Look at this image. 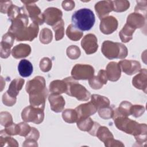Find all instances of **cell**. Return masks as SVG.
Returning a JSON list of instances; mask_svg holds the SVG:
<instances>
[{"label": "cell", "mask_w": 147, "mask_h": 147, "mask_svg": "<svg viewBox=\"0 0 147 147\" xmlns=\"http://www.w3.org/2000/svg\"><path fill=\"white\" fill-rule=\"evenodd\" d=\"M25 90L29 94L30 105L44 110L48 94L44 78L37 76L28 81L26 84Z\"/></svg>", "instance_id": "cell-1"}, {"label": "cell", "mask_w": 147, "mask_h": 147, "mask_svg": "<svg viewBox=\"0 0 147 147\" xmlns=\"http://www.w3.org/2000/svg\"><path fill=\"white\" fill-rule=\"evenodd\" d=\"M117 128L127 134L134 136L136 142L142 144L146 142V125L145 123H138L135 121L131 120L121 115H114L113 118Z\"/></svg>", "instance_id": "cell-2"}, {"label": "cell", "mask_w": 147, "mask_h": 147, "mask_svg": "<svg viewBox=\"0 0 147 147\" xmlns=\"http://www.w3.org/2000/svg\"><path fill=\"white\" fill-rule=\"evenodd\" d=\"M95 21V15L90 9H80L75 11L72 16L73 25L82 31L90 30L94 26Z\"/></svg>", "instance_id": "cell-3"}, {"label": "cell", "mask_w": 147, "mask_h": 147, "mask_svg": "<svg viewBox=\"0 0 147 147\" xmlns=\"http://www.w3.org/2000/svg\"><path fill=\"white\" fill-rule=\"evenodd\" d=\"M101 51L103 55L110 60L123 59L128 54L127 48L125 45L109 40L105 41L102 43Z\"/></svg>", "instance_id": "cell-4"}, {"label": "cell", "mask_w": 147, "mask_h": 147, "mask_svg": "<svg viewBox=\"0 0 147 147\" xmlns=\"http://www.w3.org/2000/svg\"><path fill=\"white\" fill-rule=\"evenodd\" d=\"M63 80L66 83L67 90L66 94L76 98L80 101H87L91 97L90 92L82 84H79L76 80L72 77L64 78Z\"/></svg>", "instance_id": "cell-5"}, {"label": "cell", "mask_w": 147, "mask_h": 147, "mask_svg": "<svg viewBox=\"0 0 147 147\" xmlns=\"http://www.w3.org/2000/svg\"><path fill=\"white\" fill-rule=\"evenodd\" d=\"M21 118L26 122H33L36 124L41 123L44 118V110L32 106L25 107L21 113Z\"/></svg>", "instance_id": "cell-6"}, {"label": "cell", "mask_w": 147, "mask_h": 147, "mask_svg": "<svg viewBox=\"0 0 147 147\" xmlns=\"http://www.w3.org/2000/svg\"><path fill=\"white\" fill-rule=\"evenodd\" d=\"M24 3V7L27 14L33 21V22L41 25L44 21V17L43 13H41L40 8L35 4L36 1H21Z\"/></svg>", "instance_id": "cell-7"}, {"label": "cell", "mask_w": 147, "mask_h": 147, "mask_svg": "<svg viewBox=\"0 0 147 147\" xmlns=\"http://www.w3.org/2000/svg\"><path fill=\"white\" fill-rule=\"evenodd\" d=\"M94 69L88 64H77L71 71V76L75 80H89L94 76Z\"/></svg>", "instance_id": "cell-8"}, {"label": "cell", "mask_w": 147, "mask_h": 147, "mask_svg": "<svg viewBox=\"0 0 147 147\" xmlns=\"http://www.w3.org/2000/svg\"><path fill=\"white\" fill-rule=\"evenodd\" d=\"M76 123L78 127L80 130L87 131L93 136H96L97 130L100 126V125L98 122H94L90 117L79 119Z\"/></svg>", "instance_id": "cell-9"}, {"label": "cell", "mask_w": 147, "mask_h": 147, "mask_svg": "<svg viewBox=\"0 0 147 147\" xmlns=\"http://www.w3.org/2000/svg\"><path fill=\"white\" fill-rule=\"evenodd\" d=\"M81 46L86 54L94 53L98 48V39L94 34H86L81 41Z\"/></svg>", "instance_id": "cell-10"}, {"label": "cell", "mask_w": 147, "mask_h": 147, "mask_svg": "<svg viewBox=\"0 0 147 147\" xmlns=\"http://www.w3.org/2000/svg\"><path fill=\"white\" fill-rule=\"evenodd\" d=\"M118 22L115 17L113 16H106L101 19L99 29L101 32L105 34L113 33L117 29Z\"/></svg>", "instance_id": "cell-11"}, {"label": "cell", "mask_w": 147, "mask_h": 147, "mask_svg": "<svg viewBox=\"0 0 147 147\" xmlns=\"http://www.w3.org/2000/svg\"><path fill=\"white\" fill-rule=\"evenodd\" d=\"M44 21L49 25L53 26L59 21L62 20L63 13L56 7H48L43 13Z\"/></svg>", "instance_id": "cell-12"}, {"label": "cell", "mask_w": 147, "mask_h": 147, "mask_svg": "<svg viewBox=\"0 0 147 147\" xmlns=\"http://www.w3.org/2000/svg\"><path fill=\"white\" fill-rule=\"evenodd\" d=\"M38 30V25L33 22L30 24L29 26H27L26 28H25L23 31L19 34V36L16 38V40L18 41H32L37 36Z\"/></svg>", "instance_id": "cell-13"}, {"label": "cell", "mask_w": 147, "mask_h": 147, "mask_svg": "<svg viewBox=\"0 0 147 147\" xmlns=\"http://www.w3.org/2000/svg\"><path fill=\"white\" fill-rule=\"evenodd\" d=\"M14 39L15 37L9 32L3 36L1 42V57L2 58L6 59L10 56Z\"/></svg>", "instance_id": "cell-14"}, {"label": "cell", "mask_w": 147, "mask_h": 147, "mask_svg": "<svg viewBox=\"0 0 147 147\" xmlns=\"http://www.w3.org/2000/svg\"><path fill=\"white\" fill-rule=\"evenodd\" d=\"M118 65L121 70L129 75L136 74L141 69V64L136 60H122L118 63Z\"/></svg>", "instance_id": "cell-15"}, {"label": "cell", "mask_w": 147, "mask_h": 147, "mask_svg": "<svg viewBox=\"0 0 147 147\" xmlns=\"http://www.w3.org/2000/svg\"><path fill=\"white\" fill-rule=\"evenodd\" d=\"M75 110L77 112L78 119L88 118L94 115L98 110L96 106L91 102L81 104L76 107Z\"/></svg>", "instance_id": "cell-16"}, {"label": "cell", "mask_w": 147, "mask_h": 147, "mask_svg": "<svg viewBox=\"0 0 147 147\" xmlns=\"http://www.w3.org/2000/svg\"><path fill=\"white\" fill-rule=\"evenodd\" d=\"M146 16L134 12L130 13L127 16L126 24L136 29L143 28L146 25Z\"/></svg>", "instance_id": "cell-17"}, {"label": "cell", "mask_w": 147, "mask_h": 147, "mask_svg": "<svg viewBox=\"0 0 147 147\" xmlns=\"http://www.w3.org/2000/svg\"><path fill=\"white\" fill-rule=\"evenodd\" d=\"M132 84L136 88L141 90L146 93L147 71L145 68L141 69L139 71V73L133 78Z\"/></svg>", "instance_id": "cell-18"}, {"label": "cell", "mask_w": 147, "mask_h": 147, "mask_svg": "<svg viewBox=\"0 0 147 147\" xmlns=\"http://www.w3.org/2000/svg\"><path fill=\"white\" fill-rule=\"evenodd\" d=\"M95 10L99 19L106 17L113 10L111 1H102L97 2L95 5Z\"/></svg>", "instance_id": "cell-19"}, {"label": "cell", "mask_w": 147, "mask_h": 147, "mask_svg": "<svg viewBox=\"0 0 147 147\" xmlns=\"http://www.w3.org/2000/svg\"><path fill=\"white\" fill-rule=\"evenodd\" d=\"M51 110L55 113L61 112L65 106V100L60 94L52 93L48 96Z\"/></svg>", "instance_id": "cell-20"}, {"label": "cell", "mask_w": 147, "mask_h": 147, "mask_svg": "<svg viewBox=\"0 0 147 147\" xmlns=\"http://www.w3.org/2000/svg\"><path fill=\"white\" fill-rule=\"evenodd\" d=\"M106 72L107 79L111 82H116L121 77V70L118 63L114 61H111L106 66Z\"/></svg>", "instance_id": "cell-21"}, {"label": "cell", "mask_w": 147, "mask_h": 147, "mask_svg": "<svg viewBox=\"0 0 147 147\" xmlns=\"http://www.w3.org/2000/svg\"><path fill=\"white\" fill-rule=\"evenodd\" d=\"M31 52V48L29 45L20 44L16 45L11 50V55L15 59H21L28 56Z\"/></svg>", "instance_id": "cell-22"}, {"label": "cell", "mask_w": 147, "mask_h": 147, "mask_svg": "<svg viewBox=\"0 0 147 147\" xmlns=\"http://www.w3.org/2000/svg\"><path fill=\"white\" fill-rule=\"evenodd\" d=\"M25 80L21 78H16L13 80L6 92L11 96L17 98L20 91L22 89L23 85L24 84Z\"/></svg>", "instance_id": "cell-23"}, {"label": "cell", "mask_w": 147, "mask_h": 147, "mask_svg": "<svg viewBox=\"0 0 147 147\" xmlns=\"http://www.w3.org/2000/svg\"><path fill=\"white\" fill-rule=\"evenodd\" d=\"M33 68L32 63L28 60H21L18 65V71L22 77H28L33 72Z\"/></svg>", "instance_id": "cell-24"}, {"label": "cell", "mask_w": 147, "mask_h": 147, "mask_svg": "<svg viewBox=\"0 0 147 147\" xmlns=\"http://www.w3.org/2000/svg\"><path fill=\"white\" fill-rule=\"evenodd\" d=\"M67 90L66 83L63 80H55L49 84V91L53 94H61L65 93Z\"/></svg>", "instance_id": "cell-25"}, {"label": "cell", "mask_w": 147, "mask_h": 147, "mask_svg": "<svg viewBox=\"0 0 147 147\" xmlns=\"http://www.w3.org/2000/svg\"><path fill=\"white\" fill-rule=\"evenodd\" d=\"M135 30L134 28L126 24L119 33V36L121 41L123 42H127L132 40L133 34Z\"/></svg>", "instance_id": "cell-26"}, {"label": "cell", "mask_w": 147, "mask_h": 147, "mask_svg": "<svg viewBox=\"0 0 147 147\" xmlns=\"http://www.w3.org/2000/svg\"><path fill=\"white\" fill-rule=\"evenodd\" d=\"M66 34L70 40L76 41L82 38L83 33L82 30L76 28L73 24H70L67 28Z\"/></svg>", "instance_id": "cell-27"}, {"label": "cell", "mask_w": 147, "mask_h": 147, "mask_svg": "<svg viewBox=\"0 0 147 147\" xmlns=\"http://www.w3.org/2000/svg\"><path fill=\"white\" fill-rule=\"evenodd\" d=\"M91 102L96 106L97 110L103 107L110 106V100L106 96L98 94H93L91 96Z\"/></svg>", "instance_id": "cell-28"}, {"label": "cell", "mask_w": 147, "mask_h": 147, "mask_svg": "<svg viewBox=\"0 0 147 147\" xmlns=\"http://www.w3.org/2000/svg\"><path fill=\"white\" fill-rule=\"evenodd\" d=\"M131 106V103L129 102H122L120 103L118 108L114 109L113 115H118L124 117H128L130 115V108Z\"/></svg>", "instance_id": "cell-29"}, {"label": "cell", "mask_w": 147, "mask_h": 147, "mask_svg": "<svg viewBox=\"0 0 147 147\" xmlns=\"http://www.w3.org/2000/svg\"><path fill=\"white\" fill-rule=\"evenodd\" d=\"M96 136L103 142H106L110 139L114 138V136L111 132L106 126H99Z\"/></svg>", "instance_id": "cell-30"}, {"label": "cell", "mask_w": 147, "mask_h": 147, "mask_svg": "<svg viewBox=\"0 0 147 147\" xmlns=\"http://www.w3.org/2000/svg\"><path fill=\"white\" fill-rule=\"evenodd\" d=\"M62 118L65 122L69 123L76 122L78 120L77 112L75 109H71L64 110L62 113Z\"/></svg>", "instance_id": "cell-31"}, {"label": "cell", "mask_w": 147, "mask_h": 147, "mask_svg": "<svg viewBox=\"0 0 147 147\" xmlns=\"http://www.w3.org/2000/svg\"><path fill=\"white\" fill-rule=\"evenodd\" d=\"M0 144L1 147L3 146H18L17 141L10 136L5 134L2 131L0 132Z\"/></svg>", "instance_id": "cell-32"}, {"label": "cell", "mask_w": 147, "mask_h": 147, "mask_svg": "<svg viewBox=\"0 0 147 147\" xmlns=\"http://www.w3.org/2000/svg\"><path fill=\"white\" fill-rule=\"evenodd\" d=\"M52 29L55 31V40L56 41L61 40L64 35V22L63 19L53 25Z\"/></svg>", "instance_id": "cell-33"}, {"label": "cell", "mask_w": 147, "mask_h": 147, "mask_svg": "<svg viewBox=\"0 0 147 147\" xmlns=\"http://www.w3.org/2000/svg\"><path fill=\"white\" fill-rule=\"evenodd\" d=\"M39 38L40 42L44 44H48L50 43L53 38L52 31L48 28H43L40 32Z\"/></svg>", "instance_id": "cell-34"}, {"label": "cell", "mask_w": 147, "mask_h": 147, "mask_svg": "<svg viewBox=\"0 0 147 147\" xmlns=\"http://www.w3.org/2000/svg\"><path fill=\"white\" fill-rule=\"evenodd\" d=\"M113 10L116 12H123L127 10L130 7V2L128 1H113Z\"/></svg>", "instance_id": "cell-35"}, {"label": "cell", "mask_w": 147, "mask_h": 147, "mask_svg": "<svg viewBox=\"0 0 147 147\" xmlns=\"http://www.w3.org/2000/svg\"><path fill=\"white\" fill-rule=\"evenodd\" d=\"M114 109L110 106L103 107L98 110V114L100 117L105 119L112 118L114 115Z\"/></svg>", "instance_id": "cell-36"}, {"label": "cell", "mask_w": 147, "mask_h": 147, "mask_svg": "<svg viewBox=\"0 0 147 147\" xmlns=\"http://www.w3.org/2000/svg\"><path fill=\"white\" fill-rule=\"evenodd\" d=\"M66 53L69 59L75 60L80 57L81 52L78 47L76 45H71L67 48Z\"/></svg>", "instance_id": "cell-37"}, {"label": "cell", "mask_w": 147, "mask_h": 147, "mask_svg": "<svg viewBox=\"0 0 147 147\" xmlns=\"http://www.w3.org/2000/svg\"><path fill=\"white\" fill-rule=\"evenodd\" d=\"M22 10V7H20L17 6H16L12 4L10 6L7 13L9 20L10 21H12L16 17H17L19 16V14L21 13Z\"/></svg>", "instance_id": "cell-38"}, {"label": "cell", "mask_w": 147, "mask_h": 147, "mask_svg": "<svg viewBox=\"0 0 147 147\" xmlns=\"http://www.w3.org/2000/svg\"><path fill=\"white\" fill-rule=\"evenodd\" d=\"M1 131H2L5 134L9 136L19 135L20 127L18 124L13 123L5 127V129Z\"/></svg>", "instance_id": "cell-39"}, {"label": "cell", "mask_w": 147, "mask_h": 147, "mask_svg": "<svg viewBox=\"0 0 147 147\" xmlns=\"http://www.w3.org/2000/svg\"><path fill=\"white\" fill-rule=\"evenodd\" d=\"M0 123L5 127L13 123V118L11 114L7 111L1 112L0 113Z\"/></svg>", "instance_id": "cell-40"}, {"label": "cell", "mask_w": 147, "mask_h": 147, "mask_svg": "<svg viewBox=\"0 0 147 147\" xmlns=\"http://www.w3.org/2000/svg\"><path fill=\"white\" fill-rule=\"evenodd\" d=\"M145 108L142 105H132L130 108V115H133L136 118L141 116L145 112Z\"/></svg>", "instance_id": "cell-41"}, {"label": "cell", "mask_w": 147, "mask_h": 147, "mask_svg": "<svg viewBox=\"0 0 147 147\" xmlns=\"http://www.w3.org/2000/svg\"><path fill=\"white\" fill-rule=\"evenodd\" d=\"M88 83L90 87L94 90H98L101 88L104 84L98 76H95L90 79L88 80Z\"/></svg>", "instance_id": "cell-42"}, {"label": "cell", "mask_w": 147, "mask_h": 147, "mask_svg": "<svg viewBox=\"0 0 147 147\" xmlns=\"http://www.w3.org/2000/svg\"><path fill=\"white\" fill-rule=\"evenodd\" d=\"M52 61L48 57H44L40 61V68L43 72H48L52 68Z\"/></svg>", "instance_id": "cell-43"}, {"label": "cell", "mask_w": 147, "mask_h": 147, "mask_svg": "<svg viewBox=\"0 0 147 147\" xmlns=\"http://www.w3.org/2000/svg\"><path fill=\"white\" fill-rule=\"evenodd\" d=\"M137 5L134 9V12L146 16V1H137Z\"/></svg>", "instance_id": "cell-44"}, {"label": "cell", "mask_w": 147, "mask_h": 147, "mask_svg": "<svg viewBox=\"0 0 147 147\" xmlns=\"http://www.w3.org/2000/svg\"><path fill=\"white\" fill-rule=\"evenodd\" d=\"M20 127V136L26 137L30 131L32 127H30L28 123L25 122H20L18 123Z\"/></svg>", "instance_id": "cell-45"}, {"label": "cell", "mask_w": 147, "mask_h": 147, "mask_svg": "<svg viewBox=\"0 0 147 147\" xmlns=\"http://www.w3.org/2000/svg\"><path fill=\"white\" fill-rule=\"evenodd\" d=\"M17 98H14L10 96L6 92L2 96V102L7 106H12L16 102Z\"/></svg>", "instance_id": "cell-46"}, {"label": "cell", "mask_w": 147, "mask_h": 147, "mask_svg": "<svg viewBox=\"0 0 147 147\" xmlns=\"http://www.w3.org/2000/svg\"><path fill=\"white\" fill-rule=\"evenodd\" d=\"M39 137H40V133L38 131V130L36 129L35 127H32L30 131L25 137V139L32 140L37 141V140H38Z\"/></svg>", "instance_id": "cell-47"}, {"label": "cell", "mask_w": 147, "mask_h": 147, "mask_svg": "<svg viewBox=\"0 0 147 147\" xmlns=\"http://www.w3.org/2000/svg\"><path fill=\"white\" fill-rule=\"evenodd\" d=\"M105 145L107 147H123L124 146V144L120 141L114 140V138L110 139L107 142H105Z\"/></svg>", "instance_id": "cell-48"}, {"label": "cell", "mask_w": 147, "mask_h": 147, "mask_svg": "<svg viewBox=\"0 0 147 147\" xmlns=\"http://www.w3.org/2000/svg\"><path fill=\"white\" fill-rule=\"evenodd\" d=\"M12 5V2L10 1H1L0 2V11L2 13H7L10 6Z\"/></svg>", "instance_id": "cell-49"}, {"label": "cell", "mask_w": 147, "mask_h": 147, "mask_svg": "<svg viewBox=\"0 0 147 147\" xmlns=\"http://www.w3.org/2000/svg\"><path fill=\"white\" fill-rule=\"evenodd\" d=\"M62 7L66 11L72 10L75 7V2L73 1H64L62 2Z\"/></svg>", "instance_id": "cell-50"}, {"label": "cell", "mask_w": 147, "mask_h": 147, "mask_svg": "<svg viewBox=\"0 0 147 147\" xmlns=\"http://www.w3.org/2000/svg\"><path fill=\"white\" fill-rule=\"evenodd\" d=\"M23 146H37L38 144L36 141L25 139L24 144H22Z\"/></svg>", "instance_id": "cell-51"}]
</instances>
